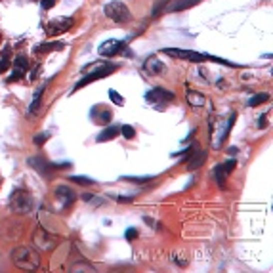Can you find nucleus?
<instances>
[{
    "label": "nucleus",
    "mask_w": 273,
    "mask_h": 273,
    "mask_svg": "<svg viewBox=\"0 0 273 273\" xmlns=\"http://www.w3.org/2000/svg\"><path fill=\"white\" fill-rule=\"evenodd\" d=\"M11 262L21 272H38L40 270V254L31 247H17L11 251Z\"/></svg>",
    "instance_id": "f257e3e1"
},
{
    "label": "nucleus",
    "mask_w": 273,
    "mask_h": 273,
    "mask_svg": "<svg viewBox=\"0 0 273 273\" xmlns=\"http://www.w3.org/2000/svg\"><path fill=\"white\" fill-rule=\"evenodd\" d=\"M115 69H117V65H113V63H94V65H86L84 69H82V73H88V75L80 78V82L75 86V90L86 86V84L94 82V80H98V78L107 77V75H111Z\"/></svg>",
    "instance_id": "f03ea898"
},
{
    "label": "nucleus",
    "mask_w": 273,
    "mask_h": 273,
    "mask_svg": "<svg viewBox=\"0 0 273 273\" xmlns=\"http://www.w3.org/2000/svg\"><path fill=\"white\" fill-rule=\"evenodd\" d=\"M10 208L15 214H27L33 210V197L27 189H15L10 197Z\"/></svg>",
    "instance_id": "7ed1b4c3"
},
{
    "label": "nucleus",
    "mask_w": 273,
    "mask_h": 273,
    "mask_svg": "<svg viewBox=\"0 0 273 273\" xmlns=\"http://www.w3.org/2000/svg\"><path fill=\"white\" fill-rule=\"evenodd\" d=\"M33 243H34V247H36V251L50 252L57 247V237L52 235L50 231L44 230L42 226H38L33 233Z\"/></svg>",
    "instance_id": "20e7f679"
},
{
    "label": "nucleus",
    "mask_w": 273,
    "mask_h": 273,
    "mask_svg": "<svg viewBox=\"0 0 273 273\" xmlns=\"http://www.w3.org/2000/svg\"><path fill=\"white\" fill-rule=\"evenodd\" d=\"M103 11H105V15H107L109 19H113V21H117V23H124L132 19V13L130 10H128V6H126L124 2H120V0L109 2V4L103 8Z\"/></svg>",
    "instance_id": "39448f33"
},
{
    "label": "nucleus",
    "mask_w": 273,
    "mask_h": 273,
    "mask_svg": "<svg viewBox=\"0 0 273 273\" xmlns=\"http://www.w3.org/2000/svg\"><path fill=\"white\" fill-rule=\"evenodd\" d=\"M73 17H55V19H50V21H46L44 25V31L48 36H57V34H63L67 29H71L73 27Z\"/></svg>",
    "instance_id": "423d86ee"
},
{
    "label": "nucleus",
    "mask_w": 273,
    "mask_h": 273,
    "mask_svg": "<svg viewBox=\"0 0 273 273\" xmlns=\"http://www.w3.org/2000/svg\"><path fill=\"white\" fill-rule=\"evenodd\" d=\"M163 54L172 55V57H180V59H186V61H207L210 55L207 54H199V52H193V50H180V48H164Z\"/></svg>",
    "instance_id": "0eeeda50"
},
{
    "label": "nucleus",
    "mask_w": 273,
    "mask_h": 273,
    "mask_svg": "<svg viewBox=\"0 0 273 273\" xmlns=\"http://www.w3.org/2000/svg\"><path fill=\"white\" fill-rule=\"evenodd\" d=\"M10 67H11V75L8 78V82H15V80H19V78H23L27 75V71H29V59L25 55H17Z\"/></svg>",
    "instance_id": "6e6552de"
},
{
    "label": "nucleus",
    "mask_w": 273,
    "mask_h": 273,
    "mask_svg": "<svg viewBox=\"0 0 273 273\" xmlns=\"http://www.w3.org/2000/svg\"><path fill=\"white\" fill-rule=\"evenodd\" d=\"M124 48V42L122 40H105L98 48L99 55H105V57H111V55H117L119 52H122Z\"/></svg>",
    "instance_id": "1a4fd4ad"
},
{
    "label": "nucleus",
    "mask_w": 273,
    "mask_h": 273,
    "mask_svg": "<svg viewBox=\"0 0 273 273\" xmlns=\"http://www.w3.org/2000/svg\"><path fill=\"white\" fill-rule=\"evenodd\" d=\"M145 99H147L149 103L172 101V99H174V94H172V92H168V90H164V88H153V90H149V92L145 94Z\"/></svg>",
    "instance_id": "9d476101"
},
{
    "label": "nucleus",
    "mask_w": 273,
    "mask_h": 273,
    "mask_svg": "<svg viewBox=\"0 0 273 273\" xmlns=\"http://www.w3.org/2000/svg\"><path fill=\"white\" fill-rule=\"evenodd\" d=\"M235 166H237V161H235V159H230V161L218 164V166L214 168V174H216V180H218L220 186H224V184H226V178H228V174H230Z\"/></svg>",
    "instance_id": "9b49d317"
},
{
    "label": "nucleus",
    "mask_w": 273,
    "mask_h": 273,
    "mask_svg": "<svg viewBox=\"0 0 273 273\" xmlns=\"http://www.w3.org/2000/svg\"><path fill=\"white\" fill-rule=\"evenodd\" d=\"M55 197L59 199V203L61 205H73L75 203V199H77V195H75V191L71 189V187H65V186H57L55 187Z\"/></svg>",
    "instance_id": "f8f14e48"
},
{
    "label": "nucleus",
    "mask_w": 273,
    "mask_h": 273,
    "mask_svg": "<svg viewBox=\"0 0 273 273\" xmlns=\"http://www.w3.org/2000/svg\"><path fill=\"white\" fill-rule=\"evenodd\" d=\"M143 67H145V71L151 73V75H163L164 71H166V69H164V63L159 59V55H149V57L145 59V65Z\"/></svg>",
    "instance_id": "ddd939ff"
},
{
    "label": "nucleus",
    "mask_w": 273,
    "mask_h": 273,
    "mask_svg": "<svg viewBox=\"0 0 273 273\" xmlns=\"http://www.w3.org/2000/svg\"><path fill=\"white\" fill-rule=\"evenodd\" d=\"M186 99L191 107H203V105L207 103V98H205L201 92H195V90H187Z\"/></svg>",
    "instance_id": "4468645a"
},
{
    "label": "nucleus",
    "mask_w": 273,
    "mask_h": 273,
    "mask_svg": "<svg viewBox=\"0 0 273 273\" xmlns=\"http://www.w3.org/2000/svg\"><path fill=\"white\" fill-rule=\"evenodd\" d=\"M205 161H207V153L199 149V151H197L195 155H191V157H189L187 168H189V170H197L199 166H203V164H205Z\"/></svg>",
    "instance_id": "2eb2a0df"
},
{
    "label": "nucleus",
    "mask_w": 273,
    "mask_h": 273,
    "mask_svg": "<svg viewBox=\"0 0 273 273\" xmlns=\"http://www.w3.org/2000/svg\"><path fill=\"white\" fill-rule=\"evenodd\" d=\"M201 0H172V4H170V8L168 10L172 11H180V10H186V8H191V6H195L199 4Z\"/></svg>",
    "instance_id": "dca6fc26"
},
{
    "label": "nucleus",
    "mask_w": 273,
    "mask_h": 273,
    "mask_svg": "<svg viewBox=\"0 0 273 273\" xmlns=\"http://www.w3.org/2000/svg\"><path fill=\"white\" fill-rule=\"evenodd\" d=\"M120 134L119 126H105L103 132L98 136V142H107V140H113V138H117Z\"/></svg>",
    "instance_id": "f3484780"
},
{
    "label": "nucleus",
    "mask_w": 273,
    "mask_h": 273,
    "mask_svg": "<svg viewBox=\"0 0 273 273\" xmlns=\"http://www.w3.org/2000/svg\"><path fill=\"white\" fill-rule=\"evenodd\" d=\"M44 90H46V84H42V86H40L38 90H36V94H34L33 103H31V107H29V113H31V115H34V113H36V109H38V105H40V98H42Z\"/></svg>",
    "instance_id": "a211bd4d"
},
{
    "label": "nucleus",
    "mask_w": 273,
    "mask_h": 273,
    "mask_svg": "<svg viewBox=\"0 0 273 273\" xmlns=\"http://www.w3.org/2000/svg\"><path fill=\"white\" fill-rule=\"evenodd\" d=\"M268 99H270V94H266V92H262V94H256L254 98L249 99V107H258V105L266 103Z\"/></svg>",
    "instance_id": "6ab92c4d"
},
{
    "label": "nucleus",
    "mask_w": 273,
    "mask_h": 273,
    "mask_svg": "<svg viewBox=\"0 0 273 273\" xmlns=\"http://www.w3.org/2000/svg\"><path fill=\"white\" fill-rule=\"evenodd\" d=\"M54 48L61 50V48H63V44H61V42H46V44H40V46H36V48H34V52H38V54H46V50H54Z\"/></svg>",
    "instance_id": "aec40b11"
},
{
    "label": "nucleus",
    "mask_w": 273,
    "mask_h": 273,
    "mask_svg": "<svg viewBox=\"0 0 273 273\" xmlns=\"http://www.w3.org/2000/svg\"><path fill=\"white\" fill-rule=\"evenodd\" d=\"M29 164H31L33 168H38L42 174H46V170H48V166L42 163V159H40V157H33V159H29Z\"/></svg>",
    "instance_id": "412c9836"
},
{
    "label": "nucleus",
    "mask_w": 273,
    "mask_h": 273,
    "mask_svg": "<svg viewBox=\"0 0 273 273\" xmlns=\"http://www.w3.org/2000/svg\"><path fill=\"white\" fill-rule=\"evenodd\" d=\"M71 182L80 184V186H94V184H96L92 178H84V176H71Z\"/></svg>",
    "instance_id": "4be33fe9"
},
{
    "label": "nucleus",
    "mask_w": 273,
    "mask_h": 273,
    "mask_svg": "<svg viewBox=\"0 0 273 273\" xmlns=\"http://www.w3.org/2000/svg\"><path fill=\"white\" fill-rule=\"evenodd\" d=\"M119 130H120V134H122V136L126 138V140H132V138L136 136V130L132 128L130 124H124V126H120Z\"/></svg>",
    "instance_id": "5701e85b"
},
{
    "label": "nucleus",
    "mask_w": 273,
    "mask_h": 273,
    "mask_svg": "<svg viewBox=\"0 0 273 273\" xmlns=\"http://www.w3.org/2000/svg\"><path fill=\"white\" fill-rule=\"evenodd\" d=\"M109 98L113 99V101H115L117 105H120V107L124 105V99L120 98V94H119V92H115V90H109Z\"/></svg>",
    "instance_id": "b1692460"
},
{
    "label": "nucleus",
    "mask_w": 273,
    "mask_h": 273,
    "mask_svg": "<svg viewBox=\"0 0 273 273\" xmlns=\"http://www.w3.org/2000/svg\"><path fill=\"white\" fill-rule=\"evenodd\" d=\"M48 138H50V134H48V132H44V134H36V136L33 138V142L36 143V145H42Z\"/></svg>",
    "instance_id": "393cba45"
},
{
    "label": "nucleus",
    "mask_w": 273,
    "mask_h": 273,
    "mask_svg": "<svg viewBox=\"0 0 273 273\" xmlns=\"http://www.w3.org/2000/svg\"><path fill=\"white\" fill-rule=\"evenodd\" d=\"M96 120H98L99 124H107V122L111 120V113L109 111H101V115H99Z\"/></svg>",
    "instance_id": "a878e982"
},
{
    "label": "nucleus",
    "mask_w": 273,
    "mask_h": 273,
    "mask_svg": "<svg viewBox=\"0 0 273 273\" xmlns=\"http://www.w3.org/2000/svg\"><path fill=\"white\" fill-rule=\"evenodd\" d=\"M6 69H10V59H8V55H2V59H0V75H2Z\"/></svg>",
    "instance_id": "bb28decb"
},
{
    "label": "nucleus",
    "mask_w": 273,
    "mask_h": 273,
    "mask_svg": "<svg viewBox=\"0 0 273 273\" xmlns=\"http://www.w3.org/2000/svg\"><path fill=\"white\" fill-rule=\"evenodd\" d=\"M172 260H176V262H178V266H180V268H186V256H180V254H178V252H174V254H172Z\"/></svg>",
    "instance_id": "cd10ccee"
},
{
    "label": "nucleus",
    "mask_w": 273,
    "mask_h": 273,
    "mask_svg": "<svg viewBox=\"0 0 273 273\" xmlns=\"http://www.w3.org/2000/svg\"><path fill=\"white\" fill-rule=\"evenodd\" d=\"M40 6H42V10H50L55 6V0H40Z\"/></svg>",
    "instance_id": "c85d7f7f"
},
{
    "label": "nucleus",
    "mask_w": 273,
    "mask_h": 273,
    "mask_svg": "<svg viewBox=\"0 0 273 273\" xmlns=\"http://www.w3.org/2000/svg\"><path fill=\"white\" fill-rule=\"evenodd\" d=\"M138 237V230L136 228H130V230H126V239H136Z\"/></svg>",
    "instance_id": "c756f323"
},
{
    "label": "nucleus",
    "mask_w": 273,
    "mask_h": 273,
    "mask_svg": "<svg viewBox=\"0 0 273 273\" xmlns=\"http://www.w3.org/2000/svg\"><path fill=\"white\" fill-rule=\"evenodd\" d=\"M264 122H266V117H262V119H260V122H258V124H260V128H264Z\"/></svg>",
    "instance_id": "7c9ffc66"
}]
</instances>
